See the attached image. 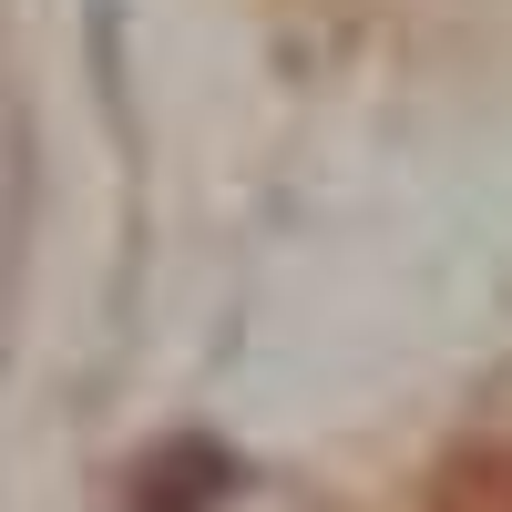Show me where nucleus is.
I'll use <instances>...</instances> for the list:
<instances>
[{"instance_id":"obj_1","label":"nucleus","mask_w":512,"mask_h":512,"mask_svg":"<svg viewBox=\"0 0 512 512\" xmlns=\"http://www.w3.org/2000/svg\"><path fill=\"white\" fill-rule=\"evenodd\" d=\"M431 512H512V451H472V461H451Z\"/></svg>"}]
</instances>
